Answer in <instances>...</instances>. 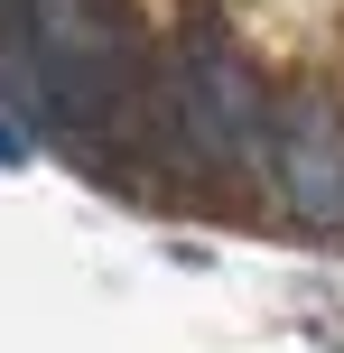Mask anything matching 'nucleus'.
<instances>
[{
  "instance_id": "obj_1",
  "label": "nucleus",
  "mask_w": 344,
  "mask_h": 353,
  "mask_svg": "<svg viewBox=\"0 0 344 353\" xmlns=\"http://www.w3.org/2000/svg\"><path fill=\"white\" fill-rule=\"evenodd\" d=\"M177 130H186V149L196 159H252L261 140H270V103H261V84L242 74V56L233 47H186L177 56Z\"/></svg>"
},
{
  "instance_id": "obj_2",
  "label": "nucleus",
  "mask_w": 344,
  "mask_h": 353,
  "mask_svg": "<svg viewBox=\"0 0 344 353\" xmlns=\"http://www.w3.org/2000/svg\"><path fill=\"white\" fill-rule=\"evenodd\" d=\"M270 168H279V186H289V205H307V214H344V121L326 103H298V112H279V130L270 140Z\"/></svg>"
},
{
  "instance_id": "obj_3",
  "label": "nucleus",
  "mask_w": 344,
  "mask_h": 353,
  "mask_svg": "<svg viewBox=\"0 0 344 353\" xmlns=\"http://www.w3.org/2000/svg\"><path fill=\"white\" fill-rule=\"evenodd\" d=\"M19 159H28V130H19L10 112H0V168H19Z\"/></svg>"
}]
</instances>
